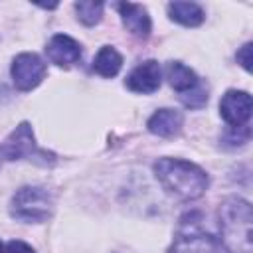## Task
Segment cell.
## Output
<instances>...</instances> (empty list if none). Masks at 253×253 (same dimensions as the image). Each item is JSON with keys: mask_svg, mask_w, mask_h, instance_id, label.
I'll use <instances>...</instances> for the list:
<instances>
[{"mask_svg": "<svg viewBox=\"0 0 253 253\" xmlns=\"http://www.w3.org/2000/svg\"><path fill=\"white\" fill-rule=\"evenodd\" d=\"M160 81H162V69L158 65V61L154 59H148V61H142L138 63L125 79V85L134 91V93H154L158 87H160Z\"/></svg>", "mask_w": 253, "mask_h": 253, "instance_id": "8", "label": "cell"}, {"mask_svg": "<svg viewBox=\"0 0 253 253\" xmlns=\"http://www.w3.org/2000/svg\"><path fill=\"white\" fill-rule=\"evenodd\" d=\"M154 176L166 192L180 200L200 198L210 184L208 174L200 166L180 158H160L154 164Z\"/></svg>", "mask_w": 253, "mask_h": 253, "instance_id": "1", "label": "cell"}, {"mask_svg": "<svg viewBox=\"0 0 253 253\" xmlns=\"http://www.w3.org/2000/svg\"><path fill=\"white\" fill-rule=\"evenodd\" d=\"M253 211L243 198H227L219 208L221 245L227 253H251Z\"/></svg>", "mask_w": 253, "mask_h": 253, "instance_id": "2", "label": "cell"}, {"mask_svg": "<svg viewBox=\"0 0 253 253\" xmlns=\"http://www.w3.org/2000/svg\"><path fill=\"white\" fill-rule=\"evenodd\" d=\"M45 53L51 63H55L59 67H69L81 59V45L65 34H55L47 42Z\"/></svg>", "mask_w": 253, "mask_h": 253, "instance_id": "9", "label": "cell"}, {"mask_svg": "<svg viewBox=\"0 0 253 253\" xmlns=\"http://www.w3.org/2000/svg\"><path fill=\"white\" fill-rule=\"evenodd\" d=\"M75 10L85 26H95L103 16V2H75Z\"/></svg>", "mask_w": 253, "mask_h": 253, "instance_id": "15", "label": "cell"}, {"mask_svg": "<svg viewBox=\"0 0 253 253\" xmlns=\"http://www.w3.org/2000/svg\"><path fill=\"white\" fill-rule=\"evenodd\" d=\"M166 79H168L170 87L180 91V93H186V91L194 89L200 83L198 75L188 65L180 63V61H170L166 65Z\"/></svg>", "mask_w": 253, "mask_h": 253, "instance_id": "13", "label": "cell"}, {"mask_svg": "<svg viewBox=\"0 0 253 253\" xmlns=\"http://www.w3.org/2000/svg\"><path fill=\"white\" fill-rule=\"evenodd\" d=\"M168 253H225L223 245L217 237L204 231L198 221H194V215H190V221H182L180 231L170 247Z\"/></svg>", "mask_w": 253, "mask_h": 253, "instance_id": "5", "label": "cell"}, {"mask_svg": "<svg viewBox=\"0 0 253 253\" xmlns=\"http://www.w3.org/2000/svg\"><path fill=\"white\" fill-rule=\"evenodd\" d=\"M219 111L221 117L227 125L235 126H245V123L251 117V95L245 91H227L221 101H219Z\"/></svg>", "mask_w": 253, "mask_h": 253, "instance_id": "7", "label": "cell"}, {"mask_svg": "<svg viewBox=\"0 0 253 253\" xmlns=\"http://www.w3.org/2000/svg\"><path fill=\"white\" fill-rule=\"evenodd\" d=\"M237 61L243 65L245 71H251V43H245V45L237 51Z\"/></svg>", "mask_w": 253, "mask_h": 253, "instance_id": "17", "label": "cell"}, {"mask_svg": "<svg viewBox=\"0 0 253 253\" xmlns=\"http://www.w3.org/2000/svg\"><path fill=\"white\" fill-rule=\"evenodd\" d=\"M121 67H123V55L111 45L101 47L93 59V71L103 77H115L121 71Z\"/></svg>", "mask_w": 253, "mask_h": 253, "instance_id": "14", "label": "cell"}, {"mask_svg": "<svg viewBox=\"0 0 253 253\" xmlns=\"http://www.w3.org/2000/svg\"><path fill=\"white\" fill-rule=\"evenodd\" d=\"M180 101H182L186 107H190V109H200V107H204V105L208 103V89H206L202 83H198L194 89L182 93V95H180Z\"/></svg>", "mask_w": 253, "mask_h": 253, "instance_id": "16", "label": "cell"}, {"mask_svg": "<svg viewBox=\"0 0 253 253\" xmlns=\"http://www.w3.org/2000/svg\"><path fill=\"white\" fill-rule=\"evenodd\" d=\"M10 73H12L14 85L20 91H32L45 77V63L40 55L26 51V53H20L14 57Z\"/></svg>", "mask_w": 253, "mask_h": 253, "instance_id": "6", "label": "cell"}, {"mask_svg": "<svg viewBox=\"0 0 253 253\" xmlns=\"http://www.w3.org/2000/svg\"><path fill=\"white\" fill-rule=\"evenodd\" d=\"M53 198L42 186H24L20 188L12 202H10V215L28 221V223H42L51 215Z\"/></svg>", "mask_w": 253, "mask_h": 253, "instance_id": "3", "label": "cell"}, {"mask_svg": "<svg viewBox=\"0 0 253 253\" xmlns=\"http://www.w3.org/2000/svg\"><path fill=\"white\" fill-rule=\"evenodd\" d=\"M168 14L174 22H178L182 26H188V28L200 26L206 18L202 6L196 4V2H170L168 4Z\"/></svg>", "mask_w": 253, "mask_h": 253, "instance_id": "12", "label": "cell"}, {"mask_svg": "<svg viewBox=\"0 0 253 253\" xmlns=\"http://www.w3.org/2000/svg\"><path fill=\"white\" fill-rule=\"evenodd\" d=\"M22 158H30L36 160L43 166L53 164L55 156L47 150L38 148L34 132L30 123H20L4 142H0V166L4 162H12V160H22Z\"/></svg>", "mask_w": 253, "mask_h": 253, "instance_id": "4", "label": "cell"}, {"mask_svg": "<svg viewBox=\"0 0 253 253\" xmlns=\"http://www.w3.org/2000/svg\"><path fill=\"white\" fill-rule=\"evenodd\" d=\"M182 123H184V117H182L180 111H176V109H158L148 119L146 126H148V130L152 134L170 138V136H174V134L180 132Z\"/></svg>", "mask_w": 253, "mask_h": 253, "instance_id": "11", "label": "cell"}, {"mask_svg": "<svg viewBox=\"0 0 253 253\" xmlns=\"http://www.w3.org/2000/svg\"><path fill=\"white\" fill-rule=\"evenodd\" d=\"M117 10L121 12L123 24H125V28L128 32H132L138 38H148L150 36L152 24H150V16H148V12H146L144 6L130 4V2H119L117 4Z\"/></svg>", "mask_w": 253, "mask_h": 253, "instance_id": "10", "label": "cell"}, {"mask_svg": "<svg viewBox=\"0 0 253 253\" xmlns=\"http://www.w3.org/2000/svg\"><path fill=\"white\" fill-rule=\"evenodd\" d=\"M0 253H4V245H2V241H0Z\"/></svg>", "mask_w": 253, "mask_h": 253, "instance_id": "19", "label": "cell"}, {"mask_svg": "<svg viewBox=\"0 0 253 253\" xmlns=\"http://www.w3.org/2000/svg\"><path fill=\"white\" fill-rule=\"evenodd\" d=\"M4 253H36V251L28 243H24V241H10L4 247Z\"/></svg>", "mask_w": 253, "mask_h": 253, "instance_id": "18", "label": "cell"}]
</instances>
